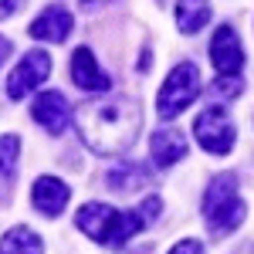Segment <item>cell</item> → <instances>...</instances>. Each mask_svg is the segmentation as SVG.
Segmentation results:
<instances>
[{
	"label": "cell",
	"mask_w": 254,
	"mask_h": 254,
	"mask_svg": "<svg viewBox=\"0 0 254 254\" xmlns=\"http://www.w3.org/2000/svg\"><path fill=\"white\" fill-rule=\"evenodd\" d=\"M142 126L139 105L129 95H102L85 102L75 116L81 142L98 156H122L132 149L136 132Z\"/></svg>",
	"instance_id": "6da1fadb"
},
{
	"label": "cell",
	"mask_w": 254,
	"mask_h": 254,
	"mask_svg": "<svg viewBox=\"0 0 254 254\" xmlns=\"http://www.w3.org/2000/svg\"><path fill=\"white\" fill-rule=\"evenodd\" d=\"M156 214H159V196H149L139 210H126V214H119L109 203H85L75 220H78L81 234H88L95 244L126 248L142 227H149L156 220Z\"/></svg>",
	"instance_id": "7a4b0ae2"
},
{
	"label": "cell",
	"mask_w": 254,
	"mask_h": 254,
	"mask_svg": "<svg viewBox=\"0 0 254 254\" xmlns=\"http://www.w3.org/2000/svg\"><path fill=\"white\" fill-rule=\"evenodd\" d=\"M248 217V207L241 200V190H237V176L234 173H217L203 193V220H207V231L214 237L231 234L234 227L244 224Z\"/></svg>",
	"instance_id": "3957f363"
},
{
	"label": "cell",
	"mask_w": 254,
	"mask_h": 254,
	"mask_svg": "<svg viewBox=\"0 0 254 254\" xmlns=\"http://www.w3.org/2000/svg\"><path fill=\"white\" fill-rule=\"evenodd\" d=\"M196 95H200V68L193 61H180L166 75V81H163V88L156 95L159 119H176Z\"/></svg>",
	"instance_id": "277c9868"
},
{
	"label": "cell",
	"mask_w": 254,
	"mask_h": 254,
	"mask_svg": "<svg viewBox=\"0 0 254 254\" xmlns=\"http://www.w3.org/2000/svg\"><path fill=\"white\" fill-rule=\"evenodd\" d=\"M193 136H196V142H200L207 153H214V156H227V153L234 149L237 132H234V122H231V116H227V109L214 105V109H203V112L196 116Z\"/></svg>",
	"instance_id": "5b68a950"
},
{
	"label": "cell",
	"mask_w": 254,
	"mask_h": 254,
	"mask_svg": "<svg viewBox=\"0 0 254 254\" xmlns=\"http://www.w3.org/2000/svg\"><path fill=\"white\" fill-rule=\"evenodd\" d=\"M48 75H51V55L48 51H27L17 61V68L7 75V95L24 98L27 92H34L41 81H48Z\"/></svg>",
	"instance_id": "8992f818"
},
{
	"label": "cell",
	"mask_w": 254,
	"mask_h": 254,
	"mask_svg": "<svg viewBox=\"0 0 254 254\" xmlns=\"http://www.w3.org/2000/svg\"><path fill=\"white\" fill-rule=\"evenodd\" d=\"M210 61H214L220 78H237L241 75V68H244V48H241V38H237L234 27H227V24L217 27L214 41H210Z\"/></svg>",
	"instance_id": "52a82bcc"
},
{
	"label": "cell",
	"mask_w": 254,
	"mask_h": 254,
	"mask_svg": "<svg viewBox=\"0 0 254 254\" xmlns=\"http://www.w3.org/2000/svg\"><path fill=\"white\" fill-rule=\"evenodd\" d=\"M71 27H75L71 10H68V7H61V3H51V7H44L38 17L31 20V38L61 44V41L71 34Z\"/></svg>",
	"instance_id": "ba28073f"
},
{
	"label": "cell",
	"mask_w": 254,
	"mask_h": 254,
	"mask_svg": "<svg viewBox=\"0 0 254 254\" xmlns=\"http://www.w3.org/2000/svg\"><path fill=\"white\" fill-rule=\"evenodd\" d=\"M31 112H34V122H41L51 136H61L64 126H68V116H71L68 98L61 92H41L34 98V105H31Z\"/></svg>",
	"instance_id": "9c48e42d"
},
{
	"label": "cell",
	"mask_w": 254,
	"mask_h": 254,
	"mask_svg": "<svg viewBox=\"0 0 254 254\" xmlns=\"http://www.w3.org/2000/svg\"><path fill=\"white\" fill-rule=\"evenodd\" d=\"M71 78L81 92H109V85H112V78L95 64V55L88 48H78L71 55Z\"/></svg>",
	"instance_id": "30bf717a"
},
{
	"label": "cell",
	"mask_w": 254,
	"mask_h": 254,
	"mask_svg": "<svg viewBox=\"0 0 254 254\" xmlns=\"http://www.w3.org/2000/svg\"><path fill=\"white\" fill-rule=\"evenodd\" d=\"M31 200H34V210H41L44 217H58L68 207V187L55 176H41V180H34Z\"/></svg>",
	"instance_id": "8fae6325"
},
{
	"label": "cell",
	"mask_w": 254,
	"mask_h": 254,
	"mask_svg": "<svg viewBox=\"0 0 254 254\" xmlns=\"http://www.w3.org/2000/svg\"><path fill=\"white\" fill-rule=\"evenodd\" d=\"M187 139H183V132L180 129H159V132H153V142H149V153H153V163L156 166H173V163H180V159L187 156Z\"/></svg>",
	"instance_id": "7c38bea8"
},
{
	"label": "cell",
	"mask_w": 254,
	"mask_h": 254,
	"mask_svg": "<svg viewBox=\"0 0 254 254\" xmlns=\"http://www.w3.org/2000/svg\"><path fill=\"white\" fill-rule=\"evenodd\" d=\"M153 180V173L142 166V163H119L116 170L105 173V183L116 190V193H132L136 187H146Z\"/></svg>",
	"instance_id": "4fadbf2b"
},
{
	"label": "cell",
	"mask_w": 254,
	"mask_h": 254,
	"mask_svg": "<svg viewBox=\"0 0 254 254\" xmlns=\"http://www.w3.org/2000/svg\"><path fill=\"white\" fill-rule=\"evenodd\" d=\"M210 20V3L207 0H176V24L183 34H196Z\"/></svg>",
	"instance_id": "5bb4252c"
},
{
	"label": "cell",
	"mask_w": 254,
	"mask_h": 254,
	"mask_svg": "<svg viewBox=\"0 0 254 254\" xmlns=\"http://www.w3.org/2000/svg\"><path fill=\"white\" fill-rule=\"evenodd\" d=\"M0 254H44V244L41 237L31 231V227H10L3 234V244H0Z\"/></svg>",
	"instance_id": "9a60e30c"
},
{
	"label": "cell",
	"mask_w": 254,
	"mask_h": 254,
	"mask_svg": "<svg viewBox=\"0 0 254 254\" xmlns=\"http://www.w3.org/2000/svg\"><path fill=\"white\" fill-rule=\"evenodd\" d=\"M17 149H20V139L17 136H3V180H7V187H10V180H14Z\"/></svg>",
	"instance_id": "2e32d148"
},
{
	"label": "cell",
	"mask_w": 254,
	"mask_h": 254,
	"mask_svg": "<svg viewBox=\"0 0 254 254\" xmlns=\"http://www.w3.org/2000/svg\"><path fill=\"white\" fill-rule=\"evenodd\" d=\"M241 78H220V81H214V95H224V98H234V95H241Z\"/></svg>",
	"instance_id": "e0dca14e"
},
{
	"label": "cell",
	"mask_w": 254,
	"mask_h": 254,
	"mask_svg": "<svg viewBox=\"0 0 254 254\" xmlns=\"http://www.w3.org/2000/svg\"><path fill=\"white\" fill-rule=\"evenodd\" d=\"M170 254H203V244L200 241H180V244H173Z\"/></svg>",
	"instance_id": "ac0fdd59"
},
{
	"label": "cell",
	"mask_w": 254,
	"mask_h": 254,
	"mask_svg": "<svg viewBox=\"0 0 254 254\" xmlns=\"http://www.w3.org/2000/svg\"><path fill=\"white\" fill-rule=\"evenodd\" d=\"M102 3H109V0H81V7H85V10H98Z\"/></svg>",
	"instance_id": "d6986e66"
},
{
	"label": "cell",
	"mask_w": 254,
	"mask_h": 254,
	"mask_svg": "<svg viewBox=\"0 0 254 254\" xmlns=\"http://www.w3.org/2000/svg\"><path fill=\"white\" fill-rule=\"evenodd\" d=\"M14 3H17V0H3V17H10V14H14Z\"/></svg>",
	"instance_id": "ffe728a7"
},
{
	"label": "cell",
	"mask_w": 254,
	"mask_h": 254,
	"mask_svg": "<svg viewBox=\"0 0 254 254\" xmlns=\"http://www.w3.org/2000/svg\"><path fill=\"white\" fill-rule=\"evenodd\" d=\"M142 254H146V251H142Z\"/></svg>",
	"instance_id": "44dd1931"
}]
</instances>
